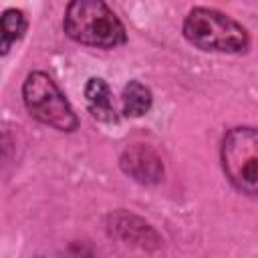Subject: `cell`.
<instances>
[{
    "label": "cell",
    "mask_w": 258,
    "mask_h": 258,
    "mask_svg": "<svg viewBox=\"0 0 258 258\" xmlns=\"http://www.w3.org/2000/svg\"><path fill=\"white\" fill-rule=\"evenodd\" d=\"M153 103V95L151 91L139 83V81H129L123 87L121 93V107H123V115L127 117H141L151 109Z\"/></svg>",
    "instance_id": "9"
},
{
    "label": "cell",
    "mask_w": 258,
    "mask_h": 258,
    "mask_svg": "<svg viewBox=\"0 0 258 258\" xmlns=\"http://www.w3.org/2000/svg\"><path fill=\"white\" fill-rule=\"evenodd\" d=\"M28 28L26 14L18 8H6L0 14V56L8 54L12 44L18 42Z\"/></svg>",
    "instance_id": "8"
},
{
    "label": "cell",
    "mask_w": 258,
    "mask_h": 258,
    "mask_svg": "<svg viewBox=\"0 0 258 258\" xmlns=\"http://www.w3.org/2000/svg\"><path fill=\"white\" fill-rule=\"evenodd\" d=\"M119 165L123 173H127L131 179L143 185H155L165 175L161 155L153 147L143 143H133L125 147L119 157Z\"/></svg>",
    "instance_id": "6"
},
{
    "label": "cell",
    "mask_w": 258,
    "mask_h": 258,
    "mask_svg": "<svg viewBox=\"0 0 258 258\" xmlns=\"http://www.w3.org/2000/svg\"><path fill=\"white\" fill-rule=\"evenodd\" d=\"M64 258H93V248L83 240H75L67 246Z\"/></svg>",
    "instance_id": "10"
},
{
    "label": "cell",
    "mask_w": 258,
    "mask_h": 258,
    "mask_svg": "<svg viewBox=\"0 0 258 258\" xmlns=\"http://www.w3.org/2000/svg\"><path fill=\"white\" fill-rule=\"evenodd\" d=\"M62 30L71 40L93 48H117L127 42L123 22L103 0L69 2L62 18Z\"/></svg>",
    "instance_id": "1"
},
{
    "label": "cell",
    "mask_w": 258,
    "mask_h": 258,
    "mask_svg": "<svg viewBox=\"0 0 258 258\" xmlns=\"http://www.w3.org/2000/svg\"><path fill=\"white\" fill-rule=\"evenodd\" d=\"M22 101L28 113L58 131L71 133L79 127V117L56 87V83L42 71H32L22 83Z\"/></svg>",
    "instance_id": "4"
},
{
    "label": "cell",
    "mask_w": 258,
    "mask_h": 258,
    "mask_svg": "<svg viewBox=\"0 0 258 258\" xmlns=\"http://www.w3.org/2000/svg\"><path fill=\"white\" fill-rule=\"evenodd\" d=\"M189 44L206 52H246L250 48V34L232 16L208 6H194L181 26Z\"/></svg>",
    "instance_id": "2"
},
{
    "label": "cell",
    "mask_w": 258,
    "mask_h": 258,
    "mask_svg": "<svg viewBox=\"0 0 258 258\" xmlns=\"http://www.w3.org/2000/svg\"><path fill=\"white\" fill-rule=\"evenodd\" d=\"M107 232L123 244L139 250L153 252L163 246V238L159 236V232L147 220L127 210H117L107 216Z\"/></svg>",
    "instance_id": "5"
},
{
    "label": "cell",
    "mask_w": 258,
    "mask_h": 258,
    "mask_svg": "<svg viewBox=\"0 0 258 258\" xmlns=\"http://www.w3.org/2000/svg\"><path fill=\"white\" fill-rule=\"evenodd\" d=\"M220 161L228 181L248 198L258 194V133L252 125L226 131L220 147Z\"/></svg>",
    "instance_id": "3"
},
{
    "label": "cell",
    "mask_w": 258,
    "mask_h": 258,
    "mask_svg": "<svg viewBox=\"0 0 258 258\" xmlns=\"http://www.w3.org/2000/svg\"><path fill=\"white\" fill-rule=\"evenodd\" d=\"M85 101L89 113L105 123H115L117 121V111L113 103V93L111 87L107 85L105 79L101 77H91L85 85Z\"/></svg>",
    "instance_id": "7"
}]
</instances>
